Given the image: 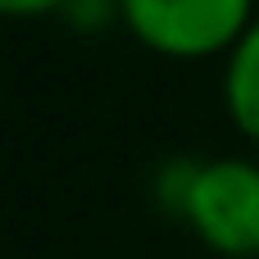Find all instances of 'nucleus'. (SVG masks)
Returning <instances> with one entry per match:
<instances>
[{
    "label": "nucleus",
    "instance_id": "nucleus-1",
    "mask_svg": "<svg viewBox=\"0 0 259 259\" xmlns=\"http://www.w3.org/2000/svg\"><path fill=\"white\" fill-rule=\"evenodd\" d=\"M255 0H123V27L164 59H219L255 23Z\"/></svg>",
    "mask_w": 259,
    "mask_h": 259
},
{
    "label": "nucleus",
    "instance_id": "nucleus-2",
    "mask_svg": "<svg viewBox=\"0 0 259 259\" xmlns=\"http://www.w3.org/2000/svg\"><path fill=\"white\" fill-rule=\"evenodd\" d=\"M182 223L223 259H259V159H200Z\"/></svg>",
    "mask_w": 259,
    "mask_h": 259
},
{
    "label": "nucleus",
    "instance_id": "nucleus-3",
    "mask_svg": "<svg viewBox=\"0 0 259 259\" xmlns=\"http://www.w3.org/2000/svg\"><path fill=\"white\" fill-rule=\"evenodd\" d=\"M223 109L232 127L259 146V14L223 55Z\"/></svg>",
    "mask_w": 259,
    "mask_h": 259
},
{
    "label": "nucleus",
    "instance_id": "nucleus-4",
    "mask_svg": "<svg viewBox=\"0 0 259 259\" xmlns=\"http://www.w3.org/2000/svg\"><path fill=\"white\" fill-rule=\"evenodd\" d=\"M196 173H200V159H191V155H173V159H164V164L155 168V178H150V200L159 205L164 219H178V223H182L187 200H191V187H196Z\"/></svg>",
    "mask_w": 259,
    "mask_h": 259
},
{
    "label": "nucleus",
    "instance_id": "nucleus-5",
    "mask_svg": "<svg viewBox=\"0 0 259 259\" xmlns=\"http://www.w3.org/2000/svg\"><path fill=\"white\" fill-rule=\"evenodd\" d=\"M59 23H68L82 36H96L109 23H123V0H64Z\"/></svg>",
    "mask_w": 259,
    "mask_h": 259
},
{
    "label": "nucleus",
    "instance_id": "nucleus-6",
    "mask_svg": "<svg viewBox=\"0 0 259 259\" xmlns=\"http://www.w3.org/2000/svg\"><path fill=\"white\" fill-rule=\"evenodd\" d=\"M9 18H59L64 0H0Z\"/></svg>",
    "mask_w": 259,
    "mask_h": 259
}]
</instances>
